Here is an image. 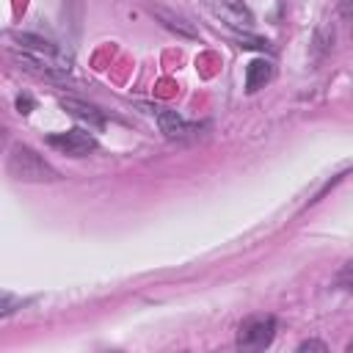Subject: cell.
I'll return each mask as SVG.
<instances>
[{
	"label": "cell",
	"mask_w": 353,
	"mask_h": 353,
	"mask_svg": "<svg viewBox=\"0 0 353 353\" xmlns=\"http://www.w3.org/2000/svg\"><path fill=\"white\" fill-rule=\"evenodd\" d=\"M47 146L58 149L61 154H69V157H85L88 152L97 149V138L80 127L74 130H66V132H52L47 135Z\"/></svg>",
	"instance_id": "5"
},
{
	"label": "cell",
	"mask_w": 353,
	"mask_h": 353,
	"mask_svg": "<svg viewBox=\"0 0 353 353\" xmlns=\"http://www.w3.org/2000/svg\"><path fill=\"white\" fill-rule=\"evenodd\" d=\"M298 350H328V347H325V342H317V339H306V342H301V345H298Z\"/></svg>",
	"instance_id": "12"
},
{
	"label": "cell",
	"mask_w": 353,
	"mask_h": 353,
	"mask_svg": "<svg viewBox=\"0 0 353 353\" xmlns=\"http://www.w3.org/2000/svg\"><path fill=\"white\" fill-rule=\"evenodd\" d=\"M336 281H339V284H347V287L353 290V262H350V265H347V268L339 273V279H336Z\"/></svg>",
	"instance_id": "13"
},
{
	"label": "cell",
	"mask_w": 353,
	"mask_h": 353,
	"mask_svg": "<svg viewBox=\"0 0 353 353\" xmlns=\"http://www.w3.org/2000/svg\"><path fill=\"white\" fill-rule=\"evenodd\" d=\"M8 174L19 182H55L58 171L30 146L17 143L8 154Z\"/></svg>",
	"instance_id": "2"
},
{
	"label": "cell",
	"mask_w": 353,
	"mask_h": 353,
	"mask_svg": "<svg viewBox=\"0 0 353 353\" xmlns=\"http://www.w3.org/2000/svg\"><path fill=\"white\" fill-rule=\"evenodd\" d=\"M270 77H273V63L265 58H254L245 66V91L254 94V91L265 88V83H270Z\"/></svg>",
	"instance_id": "8"
},
{
	"label": "cell",
	"mask_w": 353,
	"mask_h": 353,
	"mask_svg": "<svg viewBox=\"0 0 353 353\" xmlns=\"http://www.w3.org/2000/svg\"><path fill=\"white\" fill-rule=\"evenodd\" d=\"M17 108H19V113H30V108H33V99H30L28 94L17 97Z\"/></svg>",
	"instance_id": "14"
},
{
	"label": "cell",
	"mask_w": 353,
	"mask_h": 353,
	"mask_svg": "<svg viewBox=\"0 0 353 353\" xmlns=\"http://www.w3.org/2000/svg\"><path fill=\"white\" fill-rule=\"evenodd\" d=\"M14 306H22V301H17L14 295H8V292H6V295H3V301H0V314H3V317H8V314L14 312Z\"/></svg>",
	"instance_id": "11"
},
{
	"label": "cell",
	"mask_w": 353,
	"mask_h": 353,
	"mask_svg": "<svg viewBox=\"0 0 353 353\" xmlns=\"http://www.w3.org/2000/svg\"><path fill=\"white\" fill-rule=\"evenodd\" d=\"M204 8L234 33L254 30V14L243 0H204Z\"/></svg>",
	"instance_id": "4"
},
{
	"label": "cell",
	"mask_w": 353,
	"mask_h": 353,
	"mask_svg": "<svg viewBox=\"0 0 353 353\" xmlns=\"http://www.w3.org/2000/svg\"><path fill=\"white\" fill-rule=\"evenodd\" d=\"M149 113L157 119V124H160V132L168 138V141H182V138H190V135H196L199 132V127L196 124H188L176 110H171V108H149Z\"/></svg>",
	"instance_id": "6"
},
{
	"label": "cell",
	"mask_w": 353,
	"mask_h": 353,
	"mask_svg": "<svg viewBox=\"0 0 353 353\" xmlns=\"http://www.w3.org/2000/svg\"><path fill=\"white\" fill-rule=\"evenodd\" d=\"M11 55L25 66L47 77H63L72 69V52L36 33H11Z\"/></svg>",
	"instance_id": "1"
},
{
	"label": "cell",
	"mask_w": 353,
	"mask_h": 353,
	"mask_svg": "<svg viewBox=\"0 0 353 353\" xmlns=\"http://www.w3.org/2000/svg\"><path fill=\"white\" fill-rule=\"evenodd\" d=\"M240 39V47H254V50H270V41L268 39H259V36H251V33H237Z\"/></svg>",
	"instance_id": "10"
},
{
	"label": "cell",
	"mask_w": 353,
	"mask_h": 353,
	"mask_svg": "<svg viewBox=\"0 0 353 353\" xmlns=\"http://www.w3.org/2000/svg\"><path fill=\"white\" fill-rule=\"evenodd\" d=\"M154 14L163 19V25H165L168 30H176V33H182V36H196L193 25H190L185 17H179V14H174V11H165V8H157Z\"/></svg>",
	"instance_id": "9"
},
{
	"label": "cell",
	"mask_w": 353,
	"mask_h": 353,
	"mask_svg": "<svg viewBox=\"0 0 353 353\" xmlns=\"http://www.w3.org/2000/svg\"><path fill=\"white\" fill-rule=\"evenodd\" d=\"M342 11L345 14H353V0H342Z\"/></svg>",
	"instance_id": "15"
},
{
	"label": "cell",
	"mask_w": 353,
	"mask_h": 353,
	"mask_svg": "<svg viewBox=\"0 0 353 353\" xmlns=\"http://www.w3.org/2000/svg\"><path fill=\"white\" fill-rule=\"evenodd\" d=\"M61 108L69 113V116H74L77 121H85L88 127H94V130H99V127H105V113L97 108V105H91V102H85V99H74V97H63L61 99Z\"/></svg>",
	"instance_id": "7"
},
{
	"label": "cell",
	"mask_w": 353,
	"mask_h": 353,
	"mask_svg": "<svg viewBox=\"0 0 353 353\" xmlns=\"http://www.w3.org/2000/svg\"><path fill=\"white\" fill-rule=\"evenodd\" d=\"M276 336V317L273 314H254L245 317L237 328V347L240 350H262Z\"/></svg>",
	"instance_id": "3"
}]
</instances>
